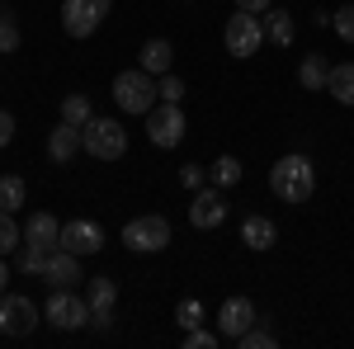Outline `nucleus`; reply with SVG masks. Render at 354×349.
Here are the masks:
<instances>
[{"mask_svg":"<svg viewBox=\"0 0 354 349\" xmlns=\"http://www.w3.org/2000/svg\"><path fill=\"white\" fill-rule=\"evenodd\" d=\"M270 189L283 198V203H307L317 194V165L307 161L302 151H288L270 165Z\"/></svg>","mask_w":354,"mask_h":349,"instance_id":"1","label":"nucleus"},{"mask_svg":"<svg viewBox=\"0 0 354 349\" xmlns=\"http://www.w3.org/2000/svg\"><path fill=\"white\" fill-rule=\"evenodd\" d=\"M156 100H161V95H156V76H147L142 66L113 76V104L123 109V113H151Z\"/></svg>","mask_w":354,"mask_h":349,"instance_id":"2","label":"nucleus"},{"mask_svg":"<svg viewBox=\"0 0 354 349\" xmlns=\"http://www.w3.org/2000/svg\"><path fill=\"white\" fill-rule=\"evenodd\" d=\"M81 142L95 161H123L128 156V128L118 118H90L81 128Z\"/></svg>","mask_w":354,"mask_h":349,"instance_id":"3","label":"nucleus"},{"mask_svg":"<svg viewBox=\"0 0 354 349\" xmlns=\"http://www.w3.org/2000/svg\"><path fill=\"white\" fill-rule=\"evenodd\" d=\"M123 245H128L133 255H156V250H165V245H170V222H165L161 213L133 217V222L123 227Z\"/></svg>","mask_w":354,"mask_h":349,"instance_id":"4","label":"nucleus"},{"mask_svg":"<svg viewBox=\"0 0 354 349\" xmlns=\"http://www.w3.org/2000/svg\"><path fill=\"white\" fill-rule=\"evenodd\" d=\"M222 43H227V53L232 57H255L265 48V24H260V15H250V10H236L227 28H222Z\"/></svg>","mask_w":354,"mask_h":349,"instance_id":"5","label":"nucleus"},{"mask_svg":"<svg viewBox=\"0 0 354 349\" xmlns=\"http://www.w3.org/2000/svg\"><path fill=\"white\" fill-rule=\"evenodd\" d=\"M43 321H53V330H81V326H90V302L71 288H53L48 307H43Z\"/></svg>","mask_w":354,"mask_h":349,"instance_id":"6","label":"nucleus"},{"mask_svg":"<svg viewBox=\"0 0 354 349\" xmlns=\"http://www.w3.org/2000/svg\"><path fill=\"white\" fill-rule=\"evenodd\" d=\"M109 5L113 0H62V28L71 38H90V33H100Z\"/></svg>","mask_w":354,"mask_h":349,"instance_id":"7","label":"nucleus"},{"mask_svg":"<svg viewBox=\"0 0 354 349\" xmlns=\"http://www.w3.org/2000/svg\"><path fill=\"white\" fill-rule=\"evenodd\" d=\"M38 321H43V317H38V307H33L24 293H0V335L24 340V335H33Z\"/></svg>","mask_w":354,"mask_h":349,"instance_id":"8","label":"nucleus"},{"mask_svg":"<svg viewBox=\"0 0 354 349\" xmlns=\"http://www.w3.org/2000/svg\"><path fill=\"white\" fill-rule=\"evenodd\" d=\"M185 113H180V104H161L147 113V137H151V147H161V151H170V147H180L185 142Z\"/></svg>","mask_w":354,"mask_h":349,"instance_id":"9","label":"nucleus"},{"mask_svg":"<svg viewBox=\"0 0 354 349\" xmlns=\"http://www.w3.org/2000/svg\"><path fill=\"white\" fill-rule=\"evenodd\" d=\"M62 250H71V255H100L104 250V227L100 222H90V217H76V222H62V236H57Z\"/></svg>","mask_w":354,"mask_h":349,"instance_id":"10","label":"nucleus"},{"mask_svg":"<svg viewBox=\"0 0 354 349\" xmlns=\"http://www.w3.org/2000/svg\"><path fill=\"white\" fill-rule=\"evenodd\" d=\"M255 321H260V317H255V302H250V297H227L218 307V335L222 340H241Z\"/></svg>","mask_w":354,"mask_h":349,"instance_id":"11","label":"nucleus"},{"mask_svg":"<svg viewBox=\"0 0 354 349\" xmlns=\"http://www.w3.org/2000/svg\"><path fill=\"white\" fill-rule=\"evenodd\" d=\"M189 222L198 232H213L227 222V198H222V189H194L189 198Z\"/></svg>","mask_w":354,"mask_h":349,"instance_id":"12","label":"nucleus"},{"mask_svg":"<svg viewBox=\"0 0 354 349\" xmlns=\"http://www.w3.org/2000/svg\"><path fill=\"white\" fill-rule=\"evenodd\" d=\"M90 326H100V330H109L113 326V302H118V283H113L109 274H100V279H90Z\"/></svg>","mask_w":354,"mask_h":349,"instance_id":"13","label":"nucleus"},{"mask_svg":"<svg viewBox=\"0 0 354 349\" xmlns=\"http://www.w3.org/2000/svg\"><path fill=\"white\" fill-rule=\"evenodd\" d=\"M85 274H81V255H71V250H62L57 245L53 255H48V265H43V283L48 288H76Z\"/></svg>","mask_w":354,"mask_h":349,"instance_id":"14","label":"nucleus"},{"mask_svg":"<svg viewBox=\"0 0 354 349\" xmlns=\"http://www.w3.org/2000/svg\"><path fill=\"white\" fill-rule=\"evenodd\" d=\"M85 151V142H81V128L76 123H57L53 137H48V156H53L57 165H71L76 156Z\"/></svg>","mask_w":354,"mask_h":349,"instance_id":"15","label":"nucleus"},{"mask_svg":"<svg viewBox=\"0 0 354 349\" xmlns=\"http://www.w3.org/2000/svg\"><path fill=\"white\" fill-rule=\"evenodd\" d=\"M260 24H265V43H274V48H293V38H298V24H293V15L279 5V10H265L260 15Z\"/></svg>","mask_w":354,"mask_h":349,"instance_id":"16","label":"nucleus"},{"mask_svg":"<svg viewBox=\"0 0 354 349\" xmlns=\"http://www.w3.org/2000/svg\"><path fill=\"white\" fill-rule=\"evenodd\" d=\"M274 241H279V227H274L265 213H250L241 222V245L245 250H270Z\"/></svg>","mask_w":354,"mask_h":349,"instance_id":"17","label":"nucleus"},{"mask_svg":"<svg viewBox=\"0 0 354 349\" xmlns=\"http://www.w3.org/2000/svg\"><path fill=\"white\" fill-rule=\"evenodd\" d=\"M57 236H62V222H57L53 213H28V222H24V241L28 245L57 250Z\"/></svg>","mask_w":354,"mask_h":349,"instance_id":"18","label":"nucleus"},{"mask_svg":"<svg viewBox=\"0 0 354 349\" xmlns=\"http://www.w3.org/2000/svg\"><path fill=\"white\" fill-rule=\"evenodd\" d=\"M170 62H175V48H170L165 38H147V43H142V53H137V66H142L147 76H165V71H170Z\"/></svg>","mask_w":354,"mask_h":349,"instance_id":"19","label":"nucleus"},{"mask_svg":"<svg viewBox=\"0 0 354 349\" xmlns=\"http://www.w3.org/2000/svg\"><path fill=\"white\" fill-rule=\"evenodd\" d=\"M326 76H330V62L322 53H307L298 62V85L302 90H326Z\"/></svg>","mask_w":354,"mask_h":349,"instance_id":"20","label":"nucleus"},{"mask_svg":"<svg viewBox=\"0 0 354 349\" xmlns=\"http://www.w3.org/2000/svg\"><path fill=\"white\" fill-rule=\"evenodd\" d=\"M326 90L335 95V104L354 109V62H340V66H330V76H326Z\"/></svg>","mask_w":354,"mask_h":349,"instance_id":"21","label":"nucleus"},{"mask_svg":"<svg viewBox=\"0 0 354 349\" xmlns=\"http://www.w3.org/2000/svg\"><path fill=\"white\" fill-rule=\"evenodd\" d=\"M208 175H213V185H218V189H232V185H241L245 165L236 161V156H218V161L208 165Z\"/></svg>","mask_w":354,"mask_h":349,"instance_id":"22","label":"nucleus"},{"mask_svg":"<svg viewBox=\"0 0 354 349\" xmlns=\"http://www.w3.org/2000/svg\"><path fill=\"white\" fill-rule=\"evenodd\" d=\"M24 180L19 175H0V213H19L24 208Z\"/></svg>","mask_w":354,"mask_h":349,"instance_id":"23","label":"nucleus"},{"mask_svg":"<svg viewBox=\"0 0 354 349\" xmlns=\"http://www.w3.org/2000/svg\"><path fill=\"white\" fill-rule=\"evenodd\" d=\"M48 255H53V250H43V245H19V250H15V265L24 269V274H38V279H43V265H48Z\"/></svg>","mask_w":354,"mask_h":349,"instance_id":"24","label":"nucleus"},{"mask_svg":"<svg viewBox=\"0 0 354 349\" xmlns=\"http://www.w3.org/2000/svg\"><path fill=\"white\" fill-rule=\"evenodd\" d=\"M90 118H95V109H90V100H85V95H66V100H62V123L85 128Z\"/></svg>","mask_w":354,"mask_h":349,"instance_id":"25","label":"nucleus"},{"mask_svg":"<svg viewBox=\"0 0 354 349\" xmlns=\"http://www.w3.org/2000/svg\"><path fill=\"white\" fill-rule=\"evenodd\" d=\"M24 245V227H15V213H0V255H15Z\"/></svg>","mask_w":354,"mask_h":349,"instance_id":"26","label":"nucleus"},{"mask_svg":"<svg viewBox=\"0 0 354 349\" xmlns=\"http://www.w3.org/2000/svg\"><path fill=\"white\" fill-rule=\"evenodd\" d=\"M185 90H189V85L180 81V76H170V71L156 76V95H161V104H180V100H185Z\"/></svg>","mask_w":354,"mask_h":349,"instance_id":"27","label":"nucleus"},{"mask_svg":"<svg viewBox=\"0 0 354 349\" xmlns=\"http://www.w3.org/2000/svg\"><path fill=\"white\" fill-rule=\"evenodd\" d=\"M0 53H19V24L10 10H0Z\"/></svg>","mask_w":354,"mask_h":349,"instance_id":"28","label":"nucleus"},{"mask_svg":"<svg viewBox=\"0 0 354 349\" xmlns=\"http://www.w3.org/2000/svg\"><path fill=\"white\" fill-rule=\"evenodd\" d=\"M175 321L185 326V330H194V326H203V302H198V297H185V302L175 307Z\"/></svg>","mask_w":354,"mask_h":349,"instance_id":"29","label":"nucleus"},{"mask_svg":"<svg viewBox=\"0 0 354 349\" xmlns=\"http://www.w3.org/2000/svg\"><path fill=\"white\" fill-rule=\"evenodd\" d=\"M330 28H335L345 43H354V5H340V10H330Z\"/></svg>","mask_w":354,"mask_h":349,"instance_id":"30","label":"nucleus"},{"mask_svg":"<svg viewBox=\"0 0 354 349\" xmlns=\"http://www.w3.org/2000/svg\"><path fill=\"white\" fill-rule=\"evenodd\" d=\"M222 335L218 330H203V326H194V330H185V349H213Z\"/></svg>","mask_w":354,"mask_h":349,"instance_id":"31","label":"nucleus"},{"mask_svg":"<svg viewBox=\"0 0 354 349\" xmlns=\"http://www.w3.org/2000/svg\"><path fill=\"white\" fill-rule=\"evenodd\" d=\"M236 345H241V349H270V345H274V335L265 330V326H250V330H245Z\"/></svg>","mask_w":354,"mask_h":349,"instance_id":"32","label":"nucleus"},{"mask_svg":"<svg viewBox=\"0 0 354 349\" xmlns=\"http://www.w3.org/2000/svg\"><path fill=\"white\" fill-rule=\"evenodd\" d=\"M10 142H15V113H10V109H0V151H5Z\"/></svg>","mask_w":354,"mask_h":349,"instance_id":"33","label":"nucleus"},{"mask_svg":"<svg viewBox=\"0 0 354 349\" xmlns=\"http://www.w3.org/2000/svg\"><path fill=\"white\" fill-rule=\"evenodd\" d=\"M180 185L185 189H203V165H185V170H180Z\"/></svg>","mask_w":354,"mask_h":349,"instance_id":"34","label":"nucleus"},{"mask_svg":"<svg viewBox=\"0 0 354 349\" xmlns=\"http://www.w3.org/2000/svg\"><path fill=\"white\" fill-rule=\"evenodd\" d=\"M274 0H236V10H250V15H265Z\"/></svg>","mask_w":354,"mask_h":349,"instance_id":"35","label":"nucleus"},{"mask_svg":"<svg viewBox=\"0 0 354 349\" xmlns=\"http://www.w3.org/2000/svg\"><path fill=\"white\" fill-rule=\"evenodd\" d=\"M5 279H10V265H5V255H0V293H5Z\"/></svg>","mask_w":354,"mask_h":349,"instance_id":"36","label":"nucleus"}]
</instances>
